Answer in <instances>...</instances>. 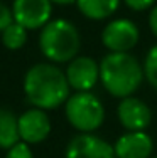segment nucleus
Masks as SVG:
<instances>
[{
    "instance_id": "9b49d317",
    "label": "nucleus",
    "mask_w": 157,
    "mask_h": 158,
    "mask_svg": "<svg viewBox=\"0 0 157 158\" xmlns=\"http://www.w3.org/2000/svg\"><path fill=\"white\" fill-rule=\"evenodd\" d=\"M117 158H150L154 141L145 131H127L113 145Z\"/></svg>"
},
{
    "instance_id": "2eb2a0df",
    "label": "nucleus",
    "mask_w": 157,
    "mask_h": 158,
    "mask_svg": "<svg viewBox=\"0 0 157 158\" xmlns=\"http://www.w3.org/2000/svg\"><path fill=\"white\" fill-rule=\"evenodd\" d=\"M142 66H144V76L147 82L157 91V44L149 49Z\"/></svg>"
},
{
    "instance_id": "412c9836",
    "label": "nucleus",
    "mask_w": 157,
    "mask_h": 158,
    "mask_svg": "<svg viewBox=\"0 0 157 158\" xmlns=\"http://www.w3.org/2000/svg\"><path fill=\"white\" fill-rule=\"evenodd\" d=\"M150 158H157V155H152V156H150Z\"/></svg>"
},
{
    "instance_id": "20e7f679",
    "label": "nucleus",
    "mask_w": 157,
    "mask_h": 158,
    "mask_svg": "<svg viewBox=\"0 0 157 158\" xmlns=\"http://www.w3.org/2000/svg\"><path fill=\"white\" fill-rule=\"evenodd\" d=\"M64 114L71 126L80 133H93L105 121L103 103L91 91H76L64 103Z\"/></svg>"
},
{
    "instance_id": "a211bd4d",
    "label": "nucleus",
    "mask_w": 157,
    "mask_h": 158,
    "mask_svg": "<svg viewBox=\"0 0 157 158\" xmlns=\"http://www.w3.org/2000/svg\"><path fill=\"white\" fill-rule=\"evenodd\" d=\"M129 9L135 10V12H142V10H149L154 7L155 0H123Z\"/></svg>"
},
{
    "instance_id": "0eeeda50",
    "label": "nucleus",
    "mask_w": 157,
    "mask_h": 158,
    "mask_svg": "<svg viewBox=\"0 0 157 158\" xmlns=\"http://www.w3.org/2000/svg\"><path fill=\"white\" fill-rule=\"evenodd\" d=\"M64 158H117L113 145L93 133L73 136L64 150Z\"/></svg>"
},
{
    "instance_id": "6ab92c4d",
    "label": "nucleus",
    "mask_w": 157,
    "mask_h": 158,
    "mask_svg": "<svg viewBox=\"0 0 157 158\" xmlns=\"http://www.w3.org/2000/svg\"><path fill=\"white\" fill-rule=\"evenodd\" d=\"M149 29L154 34V37L157 39V5H154L149 12Z\"/></svg>"
},
{
    "instance_id": "ddd939ff",
    "label": "nucleus",
    "mask_w": 157,
    "mask_h": 158,
    "mask_svg": "<svg viewBox=\"0 0 157 158\" xmlns=\"http://www.w3.org/2000/svg\"><path fill=\"white\" fill-rule=\"evenodd\" d=\"M19 141V116L7 108H0V148L9 150Z\"/></svg>"
},
{
    "instance_id": "6e6552de",
    "label": "nucleus",
    "mask_w": 157,
    "mask_h": 158,
    "mask_svg": "<svg viewBox=\"0 0 157 158\" xmlns=\"http://www.w3.org/2000/svg\"><path fill=\"white\" fill-rule=\"evenodd\" d=\"M66 77L74 91H91L100 81V64L89 56H76L66 66Z\"/></svg>"
},
{
    "instance_id": "f257e3e1",
    "label": "nucleus",
    "mask_w": 157,
    "mask_h": 158,
    "mask_svg": "<svg viewBox=\"0 0 157 158\" xmlns=\"http://www.w3.org/2000/svg\"><path fill=\"white\" fill-rule=\"evenodd\" d=\"M24 94L34 108L56 110L71 96L66 73L52 62H39L27 69L24 76Z\"/></svg>"
},
{
    "instance_id": "f03ea898",
    "label": "nucleus",
    "mask_w": 157,
    "mask_h": 158,
    "mask_svg": "<svg viewBox=\"0 0 157 158\" xmlns=\"http://www.w3.org/2000/svg\"><path fill=\"white\" fill-rule=\"evenodd\" d=\"M144 79V66L130 52H108L100 61V82L115 98L133 96Z\"/></svg>"
},
{
    "instance_id": "9d476101",
    "label": "nucleus",
    "mask_w": 157,
    "mask_h": 158,
    "mask_svg": "<svg viewBox=\"0 0 157 158\" xmlns=\"http://www.w3.org/2000/svg\"><path fill=\"white\" fill-rule=\"evenodd\" d=\"M51 119L46 110L41 108H31L19 116V135L20 141L29 145L42 143L51 135Z\"/></svg>"
},
{
    "instance_id": "f8f14e48",
    "label": "nucleus",
    "mask_w": 157,
    "mask_h": 158,
    "mask_svg": "<svg viewBox=\"0 0 157 158\" xmlns=\"http://www.w3.org/2000/svg\"><path fill=\"white\" fill-rule=\"evenodd\" d=\"M76 7L89 20H105L120 7V0H76Z\"/></svg>"
},
{
    "instance_id": "dca6fc26",
    "label": "nucleus",
    "mask_w": 157,
    "mask_h": 158,
    "mask_svg": "<svg viewBox=\"0 0 157 158\" xmlns=\"http://www.w3.org/2000/svg\"><path fill=\"white\" fill-rule=\"evenodd\" d=\"M5 158H34V153L31 150V145L25 141H19L14 146H10L5 153Z\"/></svg>"
},
{
    "instance_id": "aec40b11",
    "label": "nucleus",
    "mask_w": 157,
    "mask_h": 158,
    "mask_svg": "<svg viewBox=\"0 0 157 158\" xmlns=\"http://www.w3.org/2000/svg\"><path fill=\"white\" fill-rule=\"evenodd\" d=\"M56 5H71V3H76V0H51Z\"/></svg>"
},
{
    "instance_id": "39448f33",
    "label": "nucleus",
    "mask_w": 157,
    "mask_h": 158,
    "mask_svg": "<svg viewBox=\"0 0 157 158\" xmlns=\"http://www.w3.org/2000/svg\"><path fill=\"white\" fill-rule=\"evenodd\" d=\"M139 39L140 31L130 19H113L102 31V44L110 52H130Z\"/></svg>"
},
{
    "instance_id": "f3484780",
    "label": "nucleus",
    "mask_w": 157,
    "mask_h": 158,
    "mask_svg": "<svg viewBox=\"0 0 157 158\" xmlns=\"http://www.w3.org/2000/svg\"><path fill=\"white\" fill-rule=\"evenodd\" d=\"M12 22H15L14 20V14H12V7L0 2V34L5 31Z\"/></svg>"
},
{
    "instance_id": "1a4fd4ad",
    "label": "nucleus",
    "mask_w": 157,
    "mask_h": 158,
    "mask_svg": "<svg viewBox=\"0 0 157 158\" xmlns=\"http://www.w3.org/2000/svg\"><path fill=\"white\" fill-rule=\"evenodd\" d=\"M117 118L127 131H145L152 123V111L145 101L129 96L118 103Z\"/></svg>"
},
{
    "instance_id": "423d86ee",
    "label": "nucleus",
    "mask_w": 157,
    "mask_h": 158,
    "mask_svg": "<svg viewBox=\"0 0 157 158\" xmlns=\"http://www.w3.org/2000/svg\"><path fill=\"white\" fill-rule=\"evenodd\" d=\"M14 20L27 31L42 29L52 15L51 0H14L12 2Z\"/></svg>"
},
{
    "instance_id": "4468645a",
    "label": "nucleus",
    "mask_w": 157,
    "mask_h": 158,
    "mask_svg": "<svg viewBox=\"0 0 157 158\" xmlns=\"http://www.w3.org/2000/svg\"><path fill=\"white\" fill-rule=\"evenodd\" d=\"M25 42H27V29L17 22H12L2 32V44L9 51H19L25 46Z\"/></svg>"
},
{
    "instance_id": "7ed1b4c3",
    "label": "nucleus",
    "mask_w": 157,
    "mask_h": 158,
    "mask_svg": "<svg viewBox=\"0 0 157 158\" xmlns=\"http://www.w3.org/2000/svg\"><path fill=\"white\" fill-rule=\"evenodd\" d=\"M81 37L76 25L66 19L49 20L39 34V49L52 64H68L78 56Z\"/></svg>"
}]
</instances>
